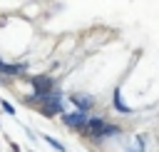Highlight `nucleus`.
<instances>
[{
  "instance_id": "nucleus-7",
  "label": "nucleus",
  "mask_w": 159,
  "mask_h": 152,
  "mask_svg": "<svg viewBox=\"0 0 159 152\" xmlns=\"http://www.w3.org/2000/svg\"><path fill=\"white\" fill-rule=\"evenodd\" d=\"M80 107H92V97H72Z\"/></svg>"
},
{
  "instance_id": "nucleus-1",
  "label": "nucleus",
  "mask_w": 159,
  "mask_h": 152,
  "mask_svg": "<svg viewBox=\"0 0 159 152\" xmlns=\"http://www.w3.org/2000/svg\"><path fill=\"white\" fill-rule=\"evenodd\" d=\"M25 105H32L40 110V115L45 117H55L57 112H62V102H60V95H50V97H25Z\"/></svg>"
},
{
  "instance_id": "nucleus-9",
  "label": "nucleus",
  "mask_w": 159,
  "mask_h": 152,
  "mask_svg": "<svg viewBox=\"0 0 159 152\" xmlns=\"http://www.w3.org/2000/svg\"><path fill=\"white\" fill-rule=\"evenodd\" d=\"M5 65H7V62H2V60H0V72H5Z\"/></svg>"
},
{
  "instance_id": "nucleus-3",
  "label": "nucleus",
  "mask_w": 159,
  "mask_h": 152,
  "mask_svg": "<svg viewBox=\"0 0 159 152\" xmlns=\"http://www.w3.org/2000/svg\"><path fill=\"white\" fill-rule=\"evenodd\" d=\"M30 85L35 87V95H37V97L57 95V92H55V80H52L50 75H32V77H30Z\"/></svg>"
},
{
  "instance_id": "nucleus-8",
  "label": "nucleus",
  "mask_w": 159,
  "mask_h": 152,
  "mask_svg": "<svg viewBox=\"0 0 159 152\" xmlns=\"http://www.w3.org/2000/svg\"><path fill=\"white\" fill-rule=\"evenodd\" d=\"M0 105H2V110H5V112H10V115H12V112H15V110H12V105H10V102H5V100H0Z\"/></svg>"
},
{
  "instance_id": "nucleus-4",
  "label": "nucleus",
  "mask_w": 159,
  "mask_h": 152,
  "mask_svg": "<svg viewBox=\"0 0 159 152\" xmlns=\"http://www.w3.org/2000/svg\"><path fill=\"white\" fill-rule=\"evenodd\" d=\"M62 122H65L67 127H72V130H77V132L84 135L87 122H89V115H87V112H70V115H62Z\"/></svg>"
},
{
  "instance_id": "nucleus-5",
  "label": "nucleus",
  "mask_w": 159,
  "mask_h": 152,
  "mask_svg": "<svg viewBox=\"0 0 159 152\" xmlns=\"http://www.w3.org/2000/svg\"><path fill=\"white\" fill-rule=\"evenodd\" d=\"M25 72V65H5V75H20Z\"/></svg>"
},
{
  "instance_id": "nucleus-6",
  "label": "nucleus",
  "mask_w": 159,
  "mask_h": 152,
  "mask_svg": "<svg viewBox=\"0 0 159 152\" xmlns=\"http://www.w3.org/2000/svg\"><path fill=\"white\" fill-rule=\"evenodd\" d=\"M42 140H45V142H50V145H52V147H55V150H57V152H65V145H62V142H57V140H52V137H50V135H45V137H42Z\"/></svg>"
},
{
  "instance_id": "nucleus-2",
  "label": "nucleus",
  "mask_w": 159,
  "mask_h": 152,
  "mask_svg": "<svg viewBox=\"0 0 159 152\" xmlns=\"http://www.w3.org/2000/svg\"><path fill=\"white\" fill-rule=\"evenodd\" d=\"M119 132V127L117 125H109L107 120H102V117H89V122H87V130H84V135H92V137H114Z\"/></svg>"
}]
</instances>
